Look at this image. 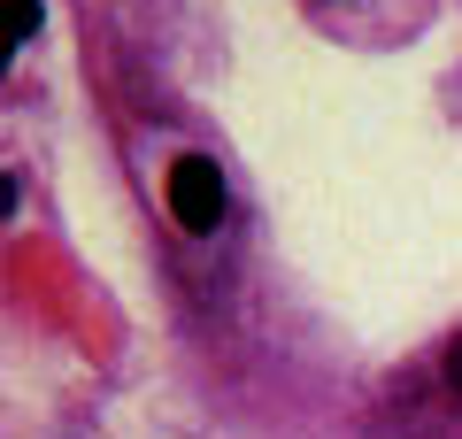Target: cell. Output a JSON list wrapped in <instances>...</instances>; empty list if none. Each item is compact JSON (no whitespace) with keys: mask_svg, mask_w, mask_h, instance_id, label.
I'll list each match as a JSON object with an SVG mask.
<instances>
[{"mask_svg":"<svg viewBox=\"0 0 462 439\" xmlns=\"http://www.w3.org/2000/svg\"><path fill=\"white\" fill-rule=\"evenodd\" d=\"M162 193H170V216H178L185 231H216L224 224V170L208 163V154H178L170 163V178H162Z\"/></svg>","mask_w":462,"mask_h":439,"instance_id":"cell-1","label":"cell"},{"mask_svg":"<svg viewBox=\"0 0 462 439\" xmlns=\"http://www.w3.org/2000/svg\"><path fill=\"white\" fill-rule=\"evenodd\" d=\"M447 386H455V393H462V340H455V347H447Z\"/></svg>","mask_w":462,"mask_h":439,"instance_id":"cell-3","label":"cell"},{"mask_svg":"<svg viewBox=\"0 0 462 439\" xmlns=\"http://www.w3.org/2000/svg\"><path fill=\"white\" fill-rule=\"evenodd\" d=\"M39 16H47V8H39V0H8V39H16V47H32Z\"/></svg>","mask_w":462,"mask_h":439,"instance_id":"cell-2","label":"cell"}]
</instances>
